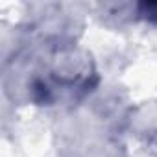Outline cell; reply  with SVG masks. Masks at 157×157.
I'll return each mask as SVG.
<instances>
[{
  "mask_svg": "<svg viewBox=\"0 0 157 157\" xmlns=\"http://www.w3.org/2000/svg\"><path fill=\"white\" fill-rule=\"evenodd\" d=\"M96 85L94 63L76 44H43L13 61L6 87L35 105H65L82 100Z\"/></svg>",
  "mask_w": 157,
  "mask_h": 157,
  "instance_id": "cell-1",
  "label": "cell"
}]
</instances>
